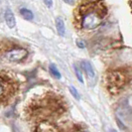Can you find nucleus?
<instances>
[{
  "label": "nucleus",
  "instance_id": "39448f33",
  "mask_svg": "<svg viewBox=\"0 0 132 132\" xmlns=\"http://www.w3.org/2000/svg\"><path fill=\"white\" fill-rule=\"evenodd\" d=\"M131 112H132L131 108L129 107L127 101H125L124 103H121V104L119 105L118 109H117V114H118L119 116L123 117V118H127V117H129V116H130V114H131Z\"/></svg>",
  "mask_w": 132,
  "mask_h": 132
},
{
  "label": "nucleus",
  "instance_id": "7ed1b4c3",
  "mask_svg": "<svg viewBox=\"0 0 132 132\" xmlns=\"http://www.w3.org/2000/svg\"><path fill=\"white\" fill-rule=\"evenodd\" d=\"M124 81H125V77L119 72H113L108 76V82L112 87L118 88L124 84Z\"/></svg>",
  "mask_w": 132,
  "mask_h": 132
},
{
  "label": "nucleus",
  "instance_id": "f03ea898",
  "mask_svg": "<svg viewBox=\"0 0 132 132\" xmlns=\"http://www.w3.org/2000/svg\"><path fill=\"white\" fill-rule=\"evenodd\" d=\"M27 55H28V52H27L26 49H24V48H14V49L9 50L5 54V57L10 62L19 63V62H22L26 58Z\"/></svg>",
  "mask_w": 132,
  "mask_h": 132
},
{
  "label": "nucleus",
  "instance_id": "9d476101",
  "mask_svg": "<svg viewBox=\"0 0 132 132\" xmlns=\"http://www.w3.org/2000/svg\"><path fill=\"white\" fill-rule=\"evenodd\" d=\"M20 14H21V16H22L24 19H26V20H32L34 17L32 11L29 10V9H27V8H22V9L20 10Z\"/></svg>",
  "mask_w": 132,
  "mask_h": 132
},
{
  "label": "nucleus",
  "instance_id": "1a4fd4ad",
  "mask_svg": "<svg viewBox=\"0 0 132 132\" xmlns=\"http://www.w3.org/2000/svg\"><path fill=\"white\" fill-rule=\"evenodd\" d=\"M56 28H57V31L60 36H65L66 34V27H65V22L63 18L58 17L56 19Z\"/></svg>",
  "mask_w": 132,
  "mask_h": 132
},
{
  "label": "nucleus",
  "instance_id": "ddd939ff",
  "mask_svg": "<svg viewBox=\"0 0 132 132\" xmlns=\"http://www.w3.org/2000/svg\"><path fill=\"white\" fill-rule=\"evenodd\" d=\"M70 88V92H71V93H72V95H73L75 98H77L78 100H79V98H80V95H79V92L77 90V88L76 87H73V86H70L69 87Z\"/></svg>",
  "mask_w": 132,
  "mask_h": 132
},
{
  "label": "nucleus",
  "instance_id": "20e7f679",
  "mask_svg": "<svg viewBox=\"0 0 132 132\" xmlns=\"http://www.w3.org/2000/svg\"><path fill=\"white\" fill-rule=\"evenodd\" d=\"M11 89L12 86L10 82L3 78H0V101L9 96V94L11 93Z\"/></svg>",
  "mask_w": 132,
  "mask_h": 132
},
{
  "label": "nucleus",
  "instance_id": "f8f14e48",
  "mask_svg": "<svg viewBox=\"0 0 132 132\" xmlns=\"http://www.w3.org/2000/svg\"><path fill=\"white\" fill-rule=\"evenodd\" d=\"M75 68V72H76V76H77V78L79 79V82H84V77H82V73H81V71H80V69H79V67L77 66V65H75L73 66Z\"/></svg>",
  "mask_w": 132,
  "mask_h": 132
},
{
  "label": "nucleus",
  "instance_id": "dca6fc26",
  "mask_svg": "<svg viewBox=\"0 0 132 132\" xmlns=\"http://www.w3.org/2000/svg\"><path fill=\"white\" fill-rule=\"evenodd\" d=\"M109 132H117L115 129H111V130H109Z\"/></svg>",
  "mask_w": 132,
  "mask_h": 132
},
{
  "label": "nucleus",
  "instance_id": "f257e3e1",
  "mask_svg": "<svg viewBox=\"0 0 132 132\" xmlns=\"http://www.w3.org/2000/svg\"><path fill=\"white\" fill-rule=\"evenodd\" d=\"M96 3H88V6L81 7V27L86 30H93L100 25L102 15Z\"/></svg>",
  "mask_w": 132,
  "mask_h": 132
},
{
  "label": "nucleus",
  "instance_id": "4468645a",
  "mask_svg": "<svg viewBox=\"0 0 132 132\" xmlns=\"http://www.w3.org/2000/svg\"><path fill=\"white\" fill-rule=\"evenodd\" d=\"M77 45H78V47L80 48V49H84V48L86 47L85 42H84V41H81V40H78V41H77Z\"/></svg>",
  "mask_w": 132,
  "mask_h": 132
},
{
  "label": "nucleus",
  "instance_id": "6e6552de",
  "mask_svg": "<svg viewBox=\"0 0 132 132\" xmlns=\"http://www.w3.org/2000/svg\"><path fill=\"white\" fill-rule=\"evenodd\" d=\"M36 132H56L55 128L47 121H42L36 128Z\"/></svg>",
  "mask_w": 132,
  "mask_h": 132
},
{
  "label": "nucleus",
  "instance_id": "2eb2a0df",
  "mask_svg": "<svg viewBox=\"0 0 132 132\" xmlns=\"http://www.w3.org/2000/svg\"><path fill=\"white\" fill-rule=\"evenodd\" d=\"M44 3H45V4H46V5L49 7V8H51V6L53 5V1H45Z\"/></svg>",
  "mask_w": 132,
  "mask_h": 132
},
{
  "label": "nucleus",
  "instance_id": "0eeeda50",
  "mask_svg": "<svg viewBox=\"0 0 132 132\" xmlns=\"http://www.w3.org/2000/svg\"><path fill=\"white\" fill-rule=\"evenodd\" d=\"M4 17H5L7 26L9 28H14L16 25V20H15V16H14L13 12L10 9H7L5 11V14H4Z\"/></svg>",
  "mask_w": 132,
  "mask_h": 132
},
{
  "label": "nucleus",
  "instance_id": "423d86ee",
  "mask_svg": "<svg viewBox=\"0 0 132 132\" xmlns=\"http://www.w3.org/2000/svg\"><path fill=\"white\" fill-rule=\"evenodd\" d=\"M81 67H82L84 71L86 72V73L87 75V77L89 79H93L95 77V73H94L93 65L88 61H82L81 62Z\"/></svg>",
  "mask_w": 132,
  "mask_h": 132
},
{
  "label": "nucleus",
  "instance_id": "9b49d317",
  "mask_svg": "<svg viewBox=\"0 0 132 132\" xmlns=\"http://www.w3.org/2000/svg\"><path fill=\"white\" fill-rule=\"evenodd\" d=\"M50 72H51V73L53 75L56 79H61V77H62V76H61V73H60L59 70L57 69V67L55 66L54 64H51V65H50Z\"/></svg>",
  "mask_w": 132,
  "mask_h": 132
}]
</instances>
